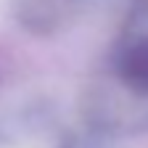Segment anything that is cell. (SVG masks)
Wrapping results in <instances>:
<instances>
[{
    "label": "cell",
    "instance_id": "obj_1",
    "mask_svg": "<svg viewBox=\"0 0 148 148\" xmlns=\"http://www.w3.org/2000/svg\"><path fill=\"white\" fill-rule=\"evenodd\" d=\"M116 77L127 90L148 95V29H130L114 56Z\"/></svg>",
    "mask_w": 148,
    "mask_h": 148
}]
</instances>
